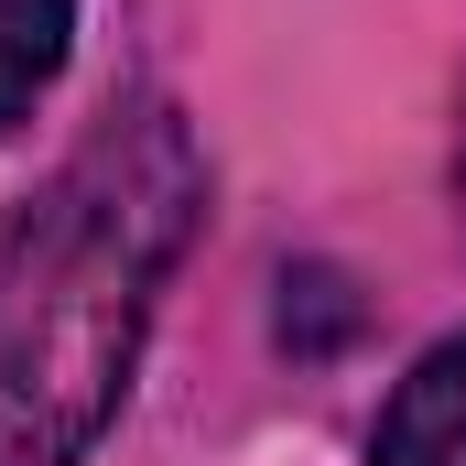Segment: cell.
Returning a JSON list of instances; mask_svg holds the SVG:
<instances>
[{
    "instance_id": "1",
    "label": "cell",
    "mask_w": 466,
    "mask_h": 466,
    "mask_svg": "<svg viewBox=\"0 0 466 466\" xmlns=\"http://www.w3.org/2000/svg\"><path fill=\"white\" fill-rule=\"evenodd\" d=\"M196 130L141 98L98 119L0 238V466H76L119 412L152 304L196 238Z\"/></svg>"
},
{
    "instance_id": "2",
    "label": "cell",
    "mask_w": 466,
    "mask_h": 466,
    "mask_svg": "<svg viewBox=\"0 0 466 466\" xmlns=\"http://www.w3.org/2000/svg\"><path fill=\"white\" fill-rule=\"evenodd\" d=\"M380 466H466V337H445V348L390 390Z\"/></svg>"
},
{
    "instance_id": "3",
    "label": "cell",
    "mask_w": 466,
    "mask_h": 466,
    "mask_svg": "<svg viewBox=\"0 0 466 466\" xmlns=\"http://www.w3.org/2000/svg\"><path fill=\"white\" fill-rule=\"evenodd\" d=\"M76 44V0H0V130H22Z\"/></svg>"
},
{
    "instance_id": "4",
    "label": "cell",
    "mask_w": 466,
    "mask_h": 466,
    "mask_svg": "<svg viewBox=\"0 0 466 466\" xmlns=\"http://www.w3.org/2000/svg\"><path fill=\"white\" fill-rule=\"evenodd\" d=\"M456 218H466V98H456Z\"/></svg>"
}]
</instances>
